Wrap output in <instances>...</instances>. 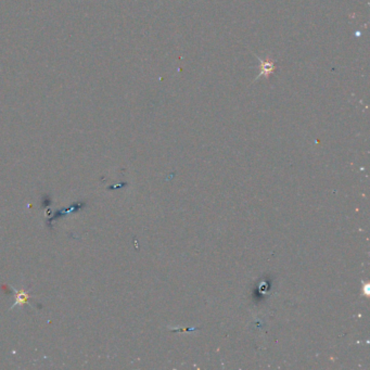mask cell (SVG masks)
<instances>
[{"instance_id":"obj_2","label":"cell","mask_w":370,"mask_h":370,"mask_svg":"<svg viewBox=\"0 0 370 370\" xmlns=\"http://www.w3.org/2000/svg\"><path fill=\"white\" fill-rule=\"evenodd\" d=\"M16 302L14 306L16 305H21V304H26L28 302V298H30V296L28 294V292H25L24 290H21V291H16Z\"/></svg>"},{"instance_id":"obj_1","label":"cell","mask_w":370,"mask_h":370,"mask_svg":"<svg viewBox=\"0 0 370 370\" xmlns=\"http://www.w3.org/2000/svg\"><path fill=\"white\" fill-rule=\"evenodd\" d=\"M260 68H262V72L258 75V78H260V75L268 76L270 74H272L274 72V68H275V64H274L272 61H270V60H266V61H262L260 60Z\"/></svg>"}]
</instances>
